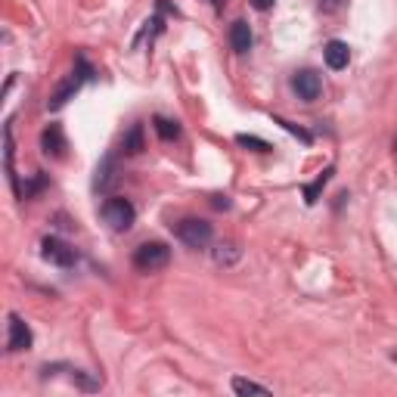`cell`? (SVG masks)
I'll return each instance as SVG.
<instances>
[{"instance_id": "obj_1", "label": "cell", "mask_w": 397, "mask_h": 397, "mask_svg": "<svg viewBox=\"0 0 397 397\" xmlns=\"http://www.w3.org/2000/svg\"><path fill=\"white\" fill-rule=\"evenodd\" d=\"M90 78H94V69L87 65V59L78 56V69H75V72L69 75V78H65V81L56 87V94L47 99V109H53V112H56V109H62V106L69 103V99L81 90V84H84V81H90Z\"/></svg>"}, {"instance_id": "obj_2", "label": "cell", "mask_w": 397, "mask_h": 397, "mask_svg": "<svg viewBox=\"0 0 397 397\" xmlns=\"http://www.w3.org/2000/svg\"><path fill=\"white\" fill-rule=\"evenodd\" d=\"M134 217H137V208L131 205V199L124 196H109L103 202V221L112 227L115 233H124L134 227Z\"/></svg>"}, {"instance_id": "obj_3", "label": "cell", "mask_w": 397, "mask_h": 397, "mask_svg": "<svg viewBox=\"0 0 397 397\" xmlns=\"http://www.w3.org/2000/svg\"><path fill=\"white\" fill-rule=\"evenodd\" d=\"M174 233H177V239H180L183 246H190V249H208L211 236H214L211 224L199 221V217H183V221L174 227Z\"/></svg>"}, {"instance_id": "obj_4", "label": "cell", "mask_w": 397, "mask_h": 397, "mask_svg": "<svg viewBox=\"0 0 397 397\" xmlns=\"http://www.w3.org/2000/svg\"><path fill=\"white\" fill-rule=\"evenodd\" d=\"M168 261H171V249L165 242H143L134 251V267L143 270V273H156V270L168 267Z\"/></svg>"}, {"instance_id": "obj_5", "label": "cell", "mask_w": 397, "mask_h": 397, "mask_svg": "<svg viewBox=\"0 0 397 397\" xmlns=\"http://www.w3.org/2000/svg\"><path fill=\"white\" fill-rule=\"evenodd\" d=\"M40 255H44V261H50V264H56V267H75L78 264V251H75L69 242L59 239V236H47V239L40 242Z\"/></svg>"}, {"instance_id": "obj_6", "label": "cell", "mask_w": 397, "mask_h": 397, "mask_svg": "<svg viewBox=\"0 0 397 397\" xmlns=\"http://www.w3.org/2000/svg\"><path fill=\"white\" fill-rule=\"evenodd\" d=\"M292 90L298 94V99H304V103H314V99H320V94H323V78H320L314 69H301V72H295V78H292Z\"/></svg>"}, {"instance_id": "obj_7", "label": "cell", "mask_w": 397, "mask_h": 397, "mask_svg": "<svg viewBox=\"0 0 397 397\" xmlns=\"http://www.w3.org/2000/svg\"><path fill=\"white\" fill-rule=\"evenodd\" d=\"M31 329L19 314H10V335H6V351H28L31 348Z\"/></svg>"}, {"instance_id": "obj_8", "label": "cell", "mask_w": 397, "mask_h": 397, "mask_svg": "<svg viewBox=\"0 0 397 397\" xmlns=\"http://www.w3.org/2000/svg\"><path fill=\"white\" fill-rule=\"evenodd\" d=\"M40 149H44V156L50 158H62L65 149H69V143H65V134L59 124H50V128H44V134H40Z\"/></svg>"}, {"instance_id": "obj_9", "label": "cell", "mask_w": 397, "mask_h": 397, "mask_svg": "<svg viewBox=\"0 0 397 397\" xmlns=\"http://www.w3.org/2000/svg\"><path fill=\"white\" fill-rule=\"evenodd\" d=\"M323 59H326L329 69L342 72V69H348V62H351V47L344 44V40H329L323 47Z\"/></svg>"}, {"instance_id": "obj_10", "label": "cell", "mask_w": 397, "mask_h": 397, "mask_svg": "<svg viewBox=\"0 0 397 397\" xmlns=\"http://www.w3.org/2000/svg\"><path fill=\"white\" fill-rule=\"evenodd\" d=\"M230 47L236 50V53H249L251 50V28L246 19H236L230 25Z\"/></svg>"}, {"instance_id": "obj_11", "label": "cell", "mask_w": 397, "mask_h": 397, "mask_svg": "<svg viewBox=\"0 0 397 397\" xmlns=\"http://www.w3.org/2000/svg\"><path fill=\"white\" fill-rule=\"evenodd\" d=\"M118 168H115V156H106L103 162L97 165V180H94V190H99V192H106L112 183L118 180Z\"/></svg>"}, {"instance_id": "obj_12", "label": "cell", "mask_w": 397, "mask_h": 397, "mask_svg": "<svg viewBox=\"0 0 397 397\" xmlns=\"http://www.w3.org/2000/svg\"><path fill=\"white\" fill-rule=\"evenodd\" d=\"M211 258H214V264L230 267V264H236V261L242 258V249L236 246V242H217V246L211 249Z\"/></svg>"}, {"instance_id": "obj_13", "label": "cell", "mask_w": 397, "mask_h": 397, "mask_svg": "<svg viewBox=\"0 0 397 397\" xmlns=\"http://www.w3.org/2000/svg\"><path fill=\"white\" fill-rule=\"evenodd\" d=\"M332 174H335V168H326V171L320 174L314 183H308V187H304V202H308V205H317L320 192H323V187H326L329 180H332Z\"/></svg>"}, {"instance_id": "obj_14", "label": "cell", "mask_w": 397, "mask_h": 397, "mask_svg": "<svg viewBox=\"0 0 397 397\" xmlns=\"http://www.w3.org/2000/svg\"><path fill=\"white\" fill-rule=\"evenodd\" d=\"M121 152H124V156H137V152H143V128H140V124H134V128L124 134Z\"/></svg>"}, {"instance_id": "obj_15", "label": "cell", "mask_w": 397, "mask_h": 397, "mask_svg": "<svg viewBox=\"0 0 397 397\" xmlns=\"http://www.w3.org/2000/svg\"><path fill=\"white\" fill-rule=\"evenodd\" d=\"M230 385H233L236 394H270L267 385H258V382H251V379H242V376H236Z\"/></svg>"}, {"instance_id": "obj_16", "label": "cell", "mask_w": 397, "mask_h": 397, "mask_svg": "<svg viewBox=\"0 0 397 397\" xmlns=\"http://www.w3.org/2000/svg\"><path fill=\"white\" fill-rule=\"evenodd\" d=\"M152 124H156V134H158L162 140H177V137H180V124L171 121V118H162V115H158Z\"/></svg>"}, {"instance_id": "obj_17", "label": "cell", "mask_w": 397, "mask_h": 397, "mask_svg": "<svg viewBox=\"0 0 397 397\" xmlns=\"http://www.w3.org/2000/svg\"><path fill=\"white\" fill-rule=\"evenodd\" d=\"M236 143H239V146H246V149H251V152H270V143L267 140L249 137V134H239V137H236Z\"/></svg>"}, {"instance_id": "obj_18", "label": "cell", "mask_w": 397, "mask_h": 397, "mask_svg": "<svg viewBox=\"0 0 397 397\" xmlns=\"http://www.w3.org/2000/svg\"><path fill=\"white\" fill-rule=\"evenodd\" d=\"M72 382H78L84 391H99V385H103L99 379H87V376L81 373V369H72Z\"/></svg>"}, {"instance_id": "obj_19", "label": "cell", "mask_w": 397, "mask_h": 397, "mask_svg": "<svg viewBox=\"0 0 397 397\" xmlns=\"http://www.w3.org/2000/svg\"><path fill=\"white\" fill-rule=\"evenodd\" d=\"M44 187H47V177H44V174H35V177H31L28 183H25L22 196H25V199H31V196H35V192H40Z\"/></svg>"}, {"instance_id": "obj_20", "label": "cell", "mask_w": 397, "mask_h": 397, "mask_svg": "<svg viewBox=\"0 0 397 397\" xmlns=\"http://www.w3.org/2000/svg\"><path fill=\"white\" fill-rule=\"evenodd\" d=\"M276 124H283L285 131H289V134H295V137H301L304 143H310V140H314V137H310V131H304V128H298V124L285 121V118H276Z\"/></svg>"}, {"instance_id": "obj_21", "label": "cell", "mask_w": 397, "mask_h": 397, "mask_svg": "<svg viewBox=\"0 0 397 397\" xmlns=\"http://www.w3.org/2000/svg\"><path fill=\"white\" fill-rule=\"evenodd\" d=\"M317 6H320V13H339L344 6V0H317Z\"/></svg>"}, {"instance_id": "obj_22", "label": "cell", "mask_w": 397, "mask_h": 397, "mask_svg": "<svg viewBox=\"0 0 397 397\" xmlns=\"http://www.w3.org/2000/svg\"><path fill=\"white\" fill-rule=\"evenodd\" d=\"M276 4V0H251V6H255V10H261V13H264V10H270V6H273Z\"/></svg>"}, {"instance_id": "obj_23", "label": "cell", "mask_w": 397, "mask_h": 397, "mask_svg": "<svg viewBox=\"0 0 397 397\" xmlns=\"http://www.w3.org/2000/svg\"><path fill=\"white\" fill-rule=\"evenodd\" d=\"M211 205H214V208H230V199H227V196H214V202H211Z\"/></svg>"}, {"instance_id": "obj_24", "label": "cell", "mask_w": 397, "mask_h": 397, "mask_svg": "<svg viewBox=\"0 0 397 397\" xmlns=\"http://www.w3.org/2000/svg\"><path fill=\"white\" fill-rule=\"evenodd\" d=\"M211 4H214V6H217V10H221V6H224V0H211Z\"/></svg>"}, {"instance_id": "obj_25", "label": "cell", "mask_w": 397, "mask_h": 397, "mask_svg": "<svg viewBox=\"0 0 397 397\" xmlns=\"http://www.w3.org/2000/svg\"><path fill=\"white\" fill-rule=\"evenodd\" d=\"M394 156H397V137H394Z\"/></svg>"}, {"instance_id": "obj_26", "label": "cell", "mask_w": 397, "mask_h": 397, "mask_svg": "<svg viewBox=\"0 0 397 397\" xmlns=\"http://www.w3.org/2000/svg\"><path fill=\"white\" fill-rule=\"evenodd\" d=\"M394 363H397V354H394Z\"/></svg>"}]
</instances>
